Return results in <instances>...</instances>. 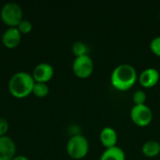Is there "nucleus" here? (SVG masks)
Segmentation results:
<instances>
[{
	"label": "nucleus",
	"mask_w": 160,
	"mask_h": 160,
	"mask_svg": "<svg viewBox=\"0 0 160 160\" xmlns=\"http://www.w3.org/2000/svg\"><path fill=\"white\" fill-rule=\"evenodd\" d=\"M32 94H34L37 98H45L49 94V86L47 85V83L35 82Z\"/></svg>",
	"instance_id": "4468645a"
},
{
	"label": "nucleus",
	"mask_w": 160,
	"mask_h": 160,
	"mask_svg": "<svg viewBox=\"0 0 160 160\" xmlns=\"http://www.w3.org/2000/svg\"><path fill=\"white\" fill-rule=\"evenodd\" d=\"M89 151L88 140L82 134L72 135L67 142V152L73 159L83 158Z\"/></svg>",
	"instance_id": "7ed1b4c3"
},
{
	"label": "nucleus",
	"mask_w": 160,
	"mask_h": 160,
	"mask_svg": "<svg viewBox=\"0 0 160 160\" xmlns=\"http://www.w3.org/2000/svg\"><path fill=\"white\" fill-rule=\"evenodd\" d=\"M22 40V34L17 27H8L2 35V43L8 49H14L19 46Z\"/></svg>",
	"instance_id": "6e6552de"
},
{
	"label": "nucleus",
	"mask_w": 160,
	"mask_h": 160,
	"mask_svg": "<svg viewBox=\"0 0 160 160\" xmlns=\"http://www.w3.org/2000/svg\"><path fill=\"white\" fill-rule=\"evenodd\" d=\"M159 71L155 68H147L141 72L139 75V82L140 83L145 87L150 88L155 86L159 81Z\"/></svg>",
	"instance_id": "1a4fd4ad"
},
{
	"label": "nucleus",
	"mask_w": 160,
	"mask_h": 160,
	"mask_svg": "<svg viewBox=\"0 0 160 160\" xmlns=\"http://www.w3.org/2000/svg\"><path fill=\"white\" fill-rule=\"evenodd\" d=\"M131 120L139 127H146L153 120V112L145 104L134 105L130 110Z\"/></svg>",
	"instance_id": "39448f33"
},
{
	"label": "nucleus",
	"mask_w": 160,
	"mask_h": 160,
	"mask_svg": "<svg viewBox=\"0 0 160 160\" xmlns=\"http://www.w3.org/2000/svg\"><path fill=\"white\" fill-rule=\"evenodd\" d=\"M132 98H133V101H134L135 105H140V104H145L147 96H146L144 91L137 90V91L134 92Z\"/></svg>",
	"instance_id": "f3484780"
},
{
	"label": "nucleus",
	"mask_w": 160,
	"mask_h": 160,
	"mask_svg": "<svg viewBox=\"0 0 160 160\" xmlns=\"http://www.w3.org/2000/svg\"><path fill=\"white\" fill-rule=\"evenodd\" d=\"M0 16L3 22L8 27H17L23 20V12L21 6L14 2L6 3L1 8Z\"/></svg>",
	"instance_id": "20e7f679"
},
{
	"label": "nucleus",
	"mask_w": 160,
	"mask_h": 160,
	"mask_svg": "<svg viewBox=\"0 0 160 160\" xmlns=\"http://www.w3.org/2000/svg\"><path fill=\"white\" fill-rule=\"evenodd\" d=\"M32 74L24 71L16 72L8 82V91L16 98H25L32 94L35 85Z\"/></svg>",
	"instance_id": "f03ea898"
},
{
	"label": "nucleus",
	"mask_w": 160,
	"mask_h": 160,
	"mask_svg": "<svg viewBox=\"0 0 160 160\" xmlns=\"http://www.w3.org/2000/svg\"><path fill=\"white\" fill-rule=\"evenodd\" d=\"M150 50L154 54L160 56V36L154 38L151 40V42H150Z\"/></svg>",
	"instance_id": "a211bd4d"
},
{
	"label": "nucleus",
	"mask_w": 160,
	"mask_h": 160,
	"mask_svg": "<svg viewBox=\"0 0 160 160\" xmlns=\"http://www.w3.org/2000/svg\"><path fill=\"white\" fill-rule=\"evenodd\" d=\"M143 155L147 158H155L160 153V143L157 141L146 142L142 148Z\"/></svg>",
	"instance_id": "ddd939ff"
},
{
	"label": "nucleus",
	"mask_w": 160,
	"mask_h": 160,
	"mask_svg": "<svg viewBox=\"0 0 160 160\" xmlns=\"http://www.w3.org/2000/svg\"><path fill=\"white\" fill-rule=\"evenodd\" d=\"M8 131V123L5 118L0 117V137L6 136Z\"/></svg>",
	"instance_id": "6ab92c4d"
},
{
	"label": "nucleus",
	"mask_w": 160,
	"mask_h": 160,
	"mask_svg": "<svg viewBox=\"0 0 160 160\" xmlns=\"http://www.w3.org/2000/svg\"><path fill=\"white\" fill-rule=\"evenodd\" d=\"M54 70L52 65L48 63H40L35 67L32 72V77L36 82L46 83L53 77Z\"/></svg>",
	"instance_id": "0eeeda50"
},
{
	"label": "nucleus",
	"mask_w": 160,
	"mask_h": 160,
	"mask_svg": "<svg viewBox=\"0 0 160 160\" xmlns=\"http://www.w3.org/2000/svg\"><path fill=\"white\" fill-rule=\"evenodd\" d=\"M72 69L77 77L81 79L88 78L94 71V62L89 55L75 57L72 64Z\"/></svg>",
	"instance_id": "423d86ee"
},
{
	"label": "nucleus",
	"mask_w": 160,
	"mask_h": 160,
	"mask_svg": "<svg viewBox=\"0 0 160 160\" xmlns=\"http://www.w3.org/2000/svg\"><path fill=\"white\" fill-rule=\"evenodd\" d=\"M99 139L103 146L108 148H112L116 146V142L118 140L117 132L114 128L111 127H105L101 129L99 134Z\"/></svg>",
	"instance_id": "9b49d317"
},
{
	"label": "nucleus",
	"mask_w": 160,
	"mask_h": 160,
	"mask_svg": "<svg viewBox=\"0 0 160 160\" xmlns=\"http://www.w3.org/2000/svg\"><path fill=\"white\" fill-rule=\"evenodd\" d=\"M99 160H126V155L122 148L114 146L106 149L102 153Z\"/></svg>",
	"instance_id": "f8f14e48"
},
{
	"label": "nucleus",
	"mask_w": 160,
	"mask_h": 160,
	"mask_svg": "<svg viewBox=\"0 0 160 160\" xmlns=\"http://www.w3.org/2000/svg\"><path fill=\"white\" fill-rule=\"evenodd\" d=\"M11 160H29L25 156H15Z\"/></svg>",
	"instance_id": "aec40b11"
},
{
	"label": "nucleus",
	"mask_w": 160,
	"mask_h": 160,
	"mask_svg": "<svg viewBox=\"0 0 160 160\" xmlns=\"http://www.w3.org/2000/svg\"><path fill=\"white\" fill-rule=\"evenodd\" d=\"M16 154L14 141L8 136L0 137V160H11Z\"/></svg>",
	"instance_id": "9d476101"
},
{
	"label": "nucleus",
	"mask_w": 160,
	"mask_h": 160,
	"mask_svg": "<svg viewBox=\"0 0 160 160\" xmlns=\"http://www.w3.org/2000/svg\"><path fill=\"white\" fill-rule=\"evenodd\" d=\"M159 143H160V142H159Z\"/></svg>",
	"instance_id": "412c9836"
},
{
	"label": "nucleus",
	"mask_w": 160,
	"mask_h": 160,
	"mask_svg": "<svg viewBox=\"0 0 160 160\" xmlns=\"http://www.w3.org/2000/svg\"><path fill=\"white\" fill-rule=\"evenodd\" d=\"M138 79L135 68L129 64H121L112 72L111 82L114 88L120 91L130 89Z\"/></svg>",
	"instance_id": "f257e3e1"
},
{
	"label": "nucleus",
	"mask_w": 160,
	"mask_h": 160,
	"mask_svg": "<svg viewBox=\"0 0 160 160\" xmlns=\"http://www.w3.org/2000/svg\"><path fill=\"white\" fill-rule=\"evenodd\" d=\"M72 52L76 57L88 55V47L82 41H76L72 45Z\"/></svg>",
	"instance_id": "2eb2a0df"
},
{
	"label": "nucleus",
	"mask_w": 160,
	"mask_h": 160,
	"mask_svg": "<svg viewBox=\"0 0 160 160\" xmlns=\"http://www.w3.org/2000/svg\"><path fill=\"white\" fill-rule=\"evenodd\" d=\"M33 25L31 23V22H29L28 20H22L17 26V29L20 31V33L22 35H26L29 34L32 31Z\"/></svg>",
	"instance_id": "dca6fc26"
}]
</instances>
